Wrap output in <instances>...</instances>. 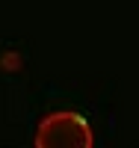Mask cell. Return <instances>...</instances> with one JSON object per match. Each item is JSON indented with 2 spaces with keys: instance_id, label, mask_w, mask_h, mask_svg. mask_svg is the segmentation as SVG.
Returning a JSON list of instances; mask_svg holds the SVG:
<instances>
[{
  "instance_id": "obj_2",
  "label": "cell",
  "mask_w": 139,
  "mask_h": 148,
  "mask_svg": "<svg viewBox=\"0 0 139 148\" xmlns=\"http://www.w3.org/2000/svg\"><path fill=\"white\" fill-rule=\"evenodd\" d=\"M3 68H18L21 65V56L18 53H3V62H0Z\"/></svg>"
},
{
  "instance_id": "obj_1",
  "label": "cell",
  "mask_w": 139,
  "mask_h": 148,
  "mask_svg": "<svg viewBox=\"0 0 139 148\" xmlns=\"http://www.w3.org/2000/svg\"><path fill=\"white\" fill-rule=\"evenodd\" d=\"M33 145L36 148H92L95 133H92V125L80 113L56 110L39 121Z\"/></svg>"
}]
</instances>
